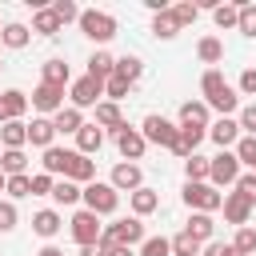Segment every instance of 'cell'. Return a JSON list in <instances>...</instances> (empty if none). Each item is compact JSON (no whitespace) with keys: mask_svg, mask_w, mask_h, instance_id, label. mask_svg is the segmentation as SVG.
<instances>
[{"mask_svg":"<svg viewBox=\"0 0 256 256\" xmlns=\"http://www.w3.org/2000/svg\"><path fill=\"white\" fill-rule=\"evenodd\" d=\"M236 124H240V132H244V136H256V104H244V108H240V116H236Z\"/></svg>","mask_w":256,"mask_h":256,"instance_id":"cell-46","label":"cell"},{"mask_svg":"<svg viewBox=\"0 0 256 256\" xmlns=\"http://www.w3.org/2000/svg\"><path fill=\"white\" fill-rule=\"evenodd\" d=\"M40 84H52V88H68L72 84V68L56 56V60H44L40 64Z\"/></svg>","mask_w":256,"mask_h":256,"instance_id":"cell-17","label":"cell"},{"mask_svg":"<svg viewBox=\"0 0 256 256\" xmlns=\"http://www.w3.org/2000/svg\"><path fill=\"white\" fill-rule=\"evenodd\" d=\"M52 12L60 16V24H72V20H80V8H76L72 0H56V4H52Z\"/></svg>","mask_w":256,"mask_h":256,"instance_id":"cell-48","label":"cell"},{"mask_svg":"<svg viewBox=\"0 0 256 256\" xmlns=\"http://www.w3.org/2000/svg\"><path fill=\"white\" fill-rule=\"evenodd\" d=\"M0 144H4V148H24V144H28V124H24V120L0 124Z\"/></svg>","mask_w":256,"mask_h":256,"instance_id":"cell-28","label":"cell"},{"mask_svg":"<svg viewBox=\"0 0 256 256\" xmlns=\"http://www.w3.org/2000/svg\"><path fill=\"white\" fill-rule=\"evenodd\" d=\"M0 32H4V20H0Z\"/></svg>","mask_w":256,"mask_h":256,"instance_id":"cell-57","label":"cell"},{"mask_svg":"<svg viewBox=\"0 0 256 256\" xmlns=\"http://www.w3.org/2000/svg\"><path fill=\"white\" fill-rule=\"evenodd\" d=\"M16 220H20L16 204H12V200H0V232H12V228H16Z\"/></svg>","mask_w":256,"mask_h":256,"instance_id":"cell-47","label":"cell"},{"mask_svg":"<svg viewBox=\"0 0 256 256\" xmlns=\"http://www.w3.org/2000/svg\"><path fill=\"white\" fill-rule=\"evenodd\" d=\"M128 204H132V216H140V220H144V216H152V212L160 208V192L144 184V188H136V192L128 196Z\"/></svg>","mask_w":256,"mask_h":256,"instance_id":"cell-21","label":"cell"},{"mask_svg":"<svg viewBox=\"0 0 256 256\" xmlns=\"http://www.w3.org/2000/svg\"><path fill=\"white\" fill-rule=\"evenodd\" d=\"M52 140H56L52 116H36V120L28 124V144H32V148H52Z\"/></svg>","mask_w":256,"mask_h":256,"instance_id":"cell-20","label":"cell"},{"mask_svg":"<svg viewBox=\"0 0 256 256\" xmlns=\"http://www.w3.org/2000/svg\"><path fill=\"white\" fill-rule=\"evenodd\" d=\"M136 256H172V240H164V236H148V240L140 244Z\"/></svg>","mask_w":256,"mask_h":256,"instance_id":"cell-42","label":"cell"},{"mask_svg":"<svg viewBox=\"0 0 256 256\" xmlns=\"http://www.w3.org/2000/svg\"><path fill=\"white\" fill-rule=\"evenodd\" d=\"M116 72V56L112 52H104V48H96L92 56H88V76H96V80H108Z\"/></svg>","mask_w":256,"mask_h":256,"instance_id":"cell-26","label":"cell"},{"mask_svg":"<svg viewBox=\"0 0 256 256\" xmlns=\"http://www.w3.org/2000/svg\"><path fill=\"white\" fill-rule=\"evenodd\" d=\"M8 196H12V200L32 196V176H28V172H24V176H8Z\"/></svg>","mask_w":256,"mask_h":256,"instance_id":"cell-43","label":"cell"},{"mask_svg":"<svg viewBox=\"0 0 256 256\" xmlns=\"http://www.w3.org/2000/svg\"><path fill=\"white\" fill-rule=\"evenodd\" d=\"M68 180H72V184H80V188H84V184H92V180H96V160H88V156H80V152H76V160H72V168H68Z\"/></svg>","mask_w":256,"mask_h":256,"instance_id":"cell-31","label":"cell"},{"mask_svg":"<svg viewBox=\"0 0 256 256\" xmlns=\"http://www.w3.org/2000/svg\"><path fill=\"white\" fill-rule=\"evenodd\" d=\"M52 124H56V132H64V136H76V132H80V128H84L88 120H84V112H80V108L64 104V108H60V112L52 116Z\"/></svg>","mask_w":256,"mask_h":256,"instance_id":"cell-23","label":"cell"},{"mask_svg":"<svg viewBox=\"0 0 256 256\" xmlns=\"http://www.w3.org/2000/svg\"><path fill=\"white\" fill-rule=\"evenodd\" d=\"M116 76H124L128 84H136V80L144 76V60H140V56H120V60H116Z\"/></svg>","mask_w":256,"mask_h":256,"instance_id":"cell-36","label":"cell"},{"mask_svg":"<svg viewBox=\"0 0 256 256\" xmlns=\"http://www.w3.org/2000/svg\"><path fill=\"white\" fill-rule=\"evenodd\" d=\"M152 32H156V40H176V36H180V24H176L172 8L160 12V16H152Z\"/></svg>","mask_w":256,"mask_h":256,"instance_id":"cell-33","label":"cell"},{"mask_svg":"<svg viewBox=\"0 0 256 256\" xmlns=\"http://www.w3.org/2000/svg\"><path fill=\"white\" fill-rule=\"evenodd\" d=\"M0 172H4V176H24V172H28L24 148H4V152H0Z\"/></svg>","mask_w":256,"mask_h":256,"instance_id":"cell-30","label":"cell"},{"mask_svg":"<svg viewBox=\"0 0 256 256\" xmlns=\"http://www.w3.org/2000/svg\"><path fill=\"white\" fill-rule=\"evenodd\" d=\"M96 124H100L104 132H112V136H116V132H120L128 120H124L120 104H112V100H100V104H96Z\"/></svg>","mask_w":256,"mask_h":256,"instance_id":"cell-19","label":"cell"},{"mask_svg":"<svg viewBox=\"0 0 256 256\" xmlns=\"http://www.w3.org/2000/svg\"><path fill=\"white\" fill-rule=\"evenodd\" d=\"M68 232H72V240H76L80 248H88V244H100V236H104V224H100V216H96V212L80 208V212H72V220H68Z\"/></svg>","mask_w":256,"mask_h":256,"instance_id":"cell-8","label":"cell"},{"mask_svg":"<svg viewBox=\"0 0 256 256\" xmlns=\"http://www.w3.org/2000/svg\"><path fill=\"white\" fill-rule=\"evenodd\" d=\"M200 252H204V244L192 232H176L172 236V256H200Z\"/></svg>","mask_w":256,"mask_h":256,"instance_id":"cell-35","label":"cell"},{"mask_svg":"<svg viewBox=\"0 0 256 256\" xmlns=\"http://www.w3.org/2000/svg\"><path fill=\"white\" fill-rule=\"evenodd\" d=\"M240 92L244 96H256V68H244L240 72Z\"/></svg>","mask_w":256,"mask_h":256,"instance_id":"cell-52","label":"cell"},{"mask_svg":"<svg viewBox=\"0 0 256 256\" xmlns=\"http://www.w3.org/2000/svg\"><path fill=\"white\" fill-rule=\"evenodd\" d=\"M52 200H56L60 208H72V204H80V200H84V188H80V184H72V180H56Z\"/></svg>","mask_w":256,"mask_h":256,"instance_id":"cell-32","label":"cell"},{"mask_svg":"<svg viewBox=\"0 0 256 256\" xmlns=\"http://www.w3.org/2000/svg\"><path fill=\"white\" fill-rule=\"evenodd\" d=\"M180 196H184L188 212H208V216H212L216 208H224V192L212 188L208 180H204V184H188V180H184V192H180Z\"/></svg>","mask_w":256,"mask_h":256,"instance_id":"cell-6","label":"cell"},{"mask_svg":"<svg viewBox=\"0 0 256 256\" xmlns=\"http://www.w3.org/2000/svg\"><path fill=\"white\" fill-rule=\"evenodd\" d=\"M196 56H200L204 64H220V60H224V44H220L216 36H200V44H196Z\"/></svg>","mask_w":256,"mask_h":256,"instance_id":"cell-34","label":"cell"},{"mask_svg":"<svg viewBox=\"0 0 256 256\" xmlns=\"http://www.w3.org/2000/svg\"><path fill=\"white\" fill-rule=\"evenodd\" d=\"M232 152H236V160H240V168H248V172H256V136H240V144H236Z\"/></svg>","mask_w":256,"mask_h":256,"instance_id":"cell-38","label":"cell"},{"mask_svg":"<svg viewBox=\"0 0 256 256\" xmlns=\"http://www.w3.org/2000/svg\"><path fill=\"white\" fill-rule=\"evenodd\" d=\"M76 24H80V32H84L92 44H108V40L116 36V28H120L116 16H112V12H100V8H84Z\"/></svg>","mask_w":256,"mask_h":256,"instance_id":"cell-4","label":"cell"},{"mask_svg":"<svg viewBox=\"0 0 256 256\" xmlns=\"http://www.w3.org/2000/svg\"><path fill=\"white\" fill-rule=\"evenodd\" d=\"M212 20H216V28H236L240 24V4H216Z\"/></svg>","mask_w":256,"mask_h":256,"instance_id":"cell-39","label":"cell"},{"mask_svg":"<svg viewBox=\"0 0 256 256\" xmlns=\"http://www.w3.org/2000/svg\"><path fill=\"white\" fill-rule=\"evenodd\" d=\"M88 212H96V216H112L116 208H120V192L108 184V180H92V184H84V200H80Z\"/></svg>","mask_w":256,"mask_h":256,"instance_id":"cell-5","label":"cell"},{"mask_svg":"<svg viewBox=\"0 0 256 256\" xmlns=\"http://www.w3.org/2000/svg\"><path fill=\"white\" fill-rule=\"evenodd\" d=\"M72 160H76V148H44V156H40V168L48 172V176H56V180H68V168H72Z\"/></svg>","mask_w":256,"mask_h":256,"instance_id":"cell-12","label":"cell"},{"mask_svg":"<svg viewBox=\"0 0 256 256\" xmlns=\"http://www.w3.org/2000/svg\"><path fill=\"white\" fill-rule=\"evenodd\" d=\"M116 192H136V188H144V172H140V164H132V160H120L116 168H112V180H108Z\"/></svg>","mask_w":256,"mask_h":256,"instance_id":"cell-14","label":"cell"},{"mask_svg":"<svg viewBox=\"0 0 256 256\" xmlns=\"http://www.w3.org/2000/svg\"><path fill=\"white\" fill-rule=\"evenodd\" d=\"M236 192H240V196H248V200L256 204V172H240V180H236Z\"/></svg>","mask_w":256,"mask_h":256,"instance_id":"cell-50","label":"cell"},{"mask_svg":"<svg viewBox=\"0 0 256 256\" xmlns=\"http://www.w3.org/2000/svg\"><path fill=\"white\" fill-rule=\"evenodd\" d=\"M140 132H144V140H148V144L168 148V152H176V144H180V124H172V120H168V116H160V112H148V116H144V124H140Z\"/></svg>","mask_w":256,"mask_h":256,"instance_id":"cell-2","label":"cell"},{"mask_svg":"<svg viewBox=\"0 0 256 256\" xmlns=\"http://www.w3.org/2000/svg\"><path fill=\"white\" fill-rule=\"evenodd\" d=\"M208 104L204 100H184L180 104V124H196V128H208Z\"/></svg>","mask_w":256,"mask_h":256,"instance_id":"cell-27","label":"cell"},{"mask_svg":"<svg viewBox=\"0 0 256 256\" xmlns=\"http://www.w3.org/2000/svg\"><path fill=\"white\" fill-rule=\"evenodd\" d=\"M116 152H120L124 160H132V164H136V160L148 152V140H144V132H140V128H132V124H124V128L116 132Z\"/></svg>","mask_w":256,"mask_h":256,"instance_id":"cell-11","label":"cell"},{"mask_svg":"<svg viewBox=\"0 0 256 256\" xmlns=\"http://www.w3.org/2000/svg\"><path fill=\"white\" fill-rule=\"evenodd\" d=\"M232 248H236V252H244V256H256V228H252V224L236 228V240H232Z\"/></svg>","mask_w":256,"mask_h":256,"instance_id":"cell-40","label":"cell"},{"mask_svg":"<svg viewBox=\"0 0 256 256\" xmlns=\"http://www.w3.org/2000/svg\"><path fill=\"white\" fill-rule=\"evenodd\" d=\"M128 88H132V84H128V80H124V76H116V72H112V76H108V80H104V96H108V100H112V104H120V100H124V96H128Z\"/></svg>","mask_w":256,"mask_h":256,"instance_id":"cell-41","label":"cell"},{"mask_svg":"<svg viewBox=\"0 0 256 256\" xmlns=\"http://www.w3.org/2000/svg\"><path fill=\"white\" fill-rule=\"evenodd\" d=\"M104 248V256H136L132 248H124V244H100Z\"/></svg>","mask_w":256,"mask_h":256,"instance_id":"cell-53","label":"cell"},{"mask_svg":"<svg viewBox=\"0 0 256 256\" xmlns=\"http://www.w3.org/2000/svg\"><path fill=\"white\" fill-rule=\"evenodd\" d=\"M60 228H64V216H60L56 208H40V212L32 216V232H36V236H44V240H52Z\"/></svg>","mask_w":256,"mask_h":256,"instance_id":"cell-22","label":"cell"},{"mask_svg":"<svg viewBox=\"0 0 256 256\" xmlns=\"http://www.w3.org/2000/svg\"><path fill=\"white\" fill-rule=\"evenodd\" d=\"M0 192H8V176L4 172H0Z\"/></svg>","mask_w":256,"mask_h":256,"instance_id":"cell-56","label":"cell"},{"mask_svg":"<svg viewBox=\"0 0 256 256\" xmlns=\"http://www.w3.org/2000/svg\"><path fill=\"white\" fill-rule=\"evenodd\" d=\"M100 96H104V80H96V76H80V80H72L68 84V100H72V108H96L100 104Z\"/></svg>","mask_w":256,"mask_h":256,"instance_id":"cell-9","label":"cell"},{"mask_svg":"<svg viewBox=\"0 0 256 256\" xmlns=\"http://www.w3.org/2000/svg\"><path fill=\"white\" fill-rule=\"evenodd\" d=\"M80 256H104V248L100 244H88V248H80Z\"/></svg>","mask_w":256,"mask_h":256,"instance_id":"cell-55","label":"cell"},{"mask_svg":"<svg viewBox=\"0 0 256 256\" xmlns=\"http://www.w3.org/2000/svg\"><path fill=\"white\" fill-rule=\"evenodd\" d=\"M36 256H64V248H56V244H44Z\"/></svg>","mask_w":256,"mask_h":256,"instance_id":"cell-54","label":"cell"},{"mask_svg":"<svg viewBox=\"0 0 256 256\" xmlns=\"http://www.w3.org/2000/svg\"><path fill=\"white\" fill-rule=\"evenodd\" d=\"M60 28H64V24H60V16L52 12V4H48V8H36V12H32V32H40V36H56Z\"/></svg>","mask_w":256,"mask_h":256,"instance_id":"cell-25","label":"cell"},{"mask_svg":"<svg viewBox=\"0 0 256 256\" xmlns=\"http://www.w3.org/2000/svg\"><path fill=\"white\" fill-rule=\"evenodd\" d=\"M28 40H32V28H28V24H16V20H8V24H4V32H0V44H4V48H12V52L28 48Z\"/></svg>","mask_w":256,"mask_h":256,"instance_id":"cell-24","label":"cell"},{"mask_svg":"<svg viewBox=\"0 0 256 256\" xmlns=\"http://www.w3.org/2000/svg\"><path fill=\"white\" fill-rule=\"evenodd\" d=\"M240 124H236V116H220V120H212L208 124V140L212 144H220V152H228V148H236L240 144Z\"/></svg>","mask_w":256,"mask_h":256,"instance_id":"cell-10","label":"cell"},{"mask_svg":"<svg viewBox=\"0 0 256 256\" xmlns=\"http://www.w3.org/2000/svg\"><path fill=\"white\" fill-rule=\"evenodd\" d=\"M236 180H240V160H236V152L228 148V152H216L212 160H208V184L212 188H236Z\"/></svg>","mask_w":256,"mask_h":256,"instance_id":"cell-7","label":"cell"},{"mask_svg":"<svg viewBox=\"0 0 256 256\" xmlns=\"http://www.w3.org/2000/svg\"><path fill=\"white\" fill-rule=\"evenodd\" d=\"M28 100H32V108H36L40 116H56V112L64 108V88H52V84H36Z\"/></svg>","mask_w":256,"mask_h":256,"instance_id":"cell-13","label":"cell"},{"mask_svg":"<svg viewBox=\"0 0 256 256\" xmlns=\"http://www.w3.org/2000/svg\"><path fill=\"white\" fill-rule=\"evenodd\" d=\"M236 32H244V36L256 40V4H240V24H236Z\"/></svg>","mask_w":256,"mask_h":256,"instance_id":"cell-44","label":"cell"},{"mask_svg":"<svg viewBox=\"0 0 256 256\" xmlns=\"http://www.w3.org/2000/svg\"><path fill=\"white\" fill-rule=\"evenodd\" d=\"M28 96L20 92V88H8V92H0V124H8V120H20L24 112H28Z\"/></svg>","mask_w":256,"mask_h":256,"instance_id":"cell-16","label":"cell"},{"mask_svg":"<svg viewBox=\"0 0 256 256\" xmlns=\"http://www.w3.org/2000/svg\"><path fill=\"white\" fill-rule=\"evenodd\" d=\"M184 232H192L200 244H208V240H212V232H216V220H212L208 212H192V216H188V224H184Z\"/></svg>","mask_w":256,"mask_h":256,"instance_id":"cell-29","label":"cell"},{"mask_svg":"<svg viewBox=\"0 0 256 256\" xmlns=\"http://www.w3.org/2000/svg\"><path fill=\"white\" fill-rule=\"evenodd\" d=\"M52 188H56V176H48V172L32 176V196H52Z\"/></svg>","mask_w":256,"mask_h":256,"instance_id":"cell-49","label":"cell"},{"mask_svg":"<svg viewBox=\"0 0 256 256\" xmlns=\"http://www.w3.org/2000/svg\"><path fill=\"white\" fill-rule=\"evenodd\" d=\"M100 148H104V128L92 120V124H84V128L76 132V152H80V156H96Z\"/></svg>","mask_w":256,"mask_h":256,"instance_id":"cell-18","label":"cell"},{"mask_svg":"<svg viewBox=\"0 0 256 256\" xmlns=\"http://www.w3.org/2000/svg\"><path fill=\"white\" fill-rule=\"evenodd\" d=\"M0 68H4V60H0Z\"/></svg>","mask_w":256,"mask_h":256,"instance_id":"cell-59","label":"cell"},{"mask_svg":"<svg viewBox=\"0 0 256 256\" xmlns=\"http://www.w3.org/2000/svg\"><path fill=\"white\" fill-rule=\"evenodd\" d=\"M252 200L248 196H240V192H224V220L228 224H236V228H244L248 224V216H252Z\"/></svg>","mask_w":256,"mask_h":256,"instance_id":"cell-15","label":"cell"},{"mask_svg":"<svg viewBox=\"0 0 256 256\" xmlns=\"http://www.w3.org/2000/svg\"><path fill=\"white\" fill-rule=\"evenodd\" d=\"M184 176H188V184H204L208 180V156H188L184 160Z\"/></svg>","mask_w":256,"mask_h":256,"instance_id":"cell-37","label":"cell"},{"mask_svg":"<svg viewBox=\"0 0 256 256\" xmlns=\"http://www.w3.org/2000/svg\"><path fill=\"white\" fill-rule=\"evenodd\" d=\"M200 256H244V252H236V248H232V244H224V240H208Z\"/></svg>","mask_w":256,"mask_h":256,"instance_id":"cell-51","label":"cell"},{"mask_svg":"<svg viewBox=\"0 0 256 256\" xmlns=\"http://www.w3.org/2000/svg\"><path fill=\"white\" fill-rule=\"evenodd\" d=\"M148 236H144V220L140 216H120V220L104 224V236H100V244H124V248H136Z\"/></svg>","mask_w":256,"mask_h":256,"instance_id":"cell-3","label":"cell"},{"mask_svg":"<svg viewBox=\"0 0 256 256\" xmlns=\"http://www.w3.org/2000/svg\"><path fill=\"white\" fill-rule=\"evenodd\" d=\"M200 92H204V104L216 108L220 116H232V112L240 108V96H236V88L224 80L220 68H208V72L200 76Z\"/></svg>","mask_w":256,"mask_h":256,"instance_id":"cell-1","label":"cell"},{"mask_svg":"<svg viewBox=\"0 0 256 256\" xmlns=\"http://www.w3.org/2000/svg\"><path fill=\"white\" fill-rule=\"evenodd\" d=\"M172 16H176V24H180V28H188V24H196L200 8H196L192 0H184V4H176V8H172Z\"/></svg>","mask_w":256,"mask_h":256,"instance_id":"cell-45","label":"cell"},{"mask_svg":"<svg viewBox=\"0 0 256 256\" xmlns=\"http://www.w3.org/2000/svg\"><path fill=\"white\" fill-rule=\"evenodd\" d=\"M0 152H4V144H0Z\"/></svg>","mask_w":256,"mask_h":256,"instance_id":"cell-58","label":"cell"}]
</instances>
